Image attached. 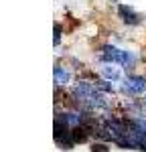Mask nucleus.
Masks as SVG:
<instances>
[{"label":"nucleus","mask_w":146,"mask_h":152,"mask_svg":"<svg viewBox=\"0 0 146 152\" xmlns=\"http://www.w3.org/2000/svg\"><path fill=\"white\" fill-rule=\"evenodd\" d=\"M75 97L81 102L83 105L87 107H97V110H101V107H106L108 102L104 99V95L99 94V89H97L93 83H87V81H77L75 83Z\"/></svg>","instance_id":"obj_1"},{"label":"nucleus","mask_w":146,"mask_h":152,"mask_svg":"<svg viewBox=\"0 0 146 152\" xmlns=\"http://www.w3.org/2000/svg\"><path fill=\"white\" fill-rule=\"evenodd\" d=\"M99 59H101L104 63H122V65H128V67L134 65V55L132 53L122 51V49H118V47H112V45L101 47Z\"/></svg>","instance_id":"obj_2"},{"label":"nucleus","mask_w":146,"mask_h":152,"mask_svg":"<svg viewBox=\"0 0 146 152\" xmlns=\"http://www.w3.org/2000/svg\"><path fill=\"white\" fill-rule=\"evenodd\" d=\"M124 94L128 95H140L146 89V79L144 77H138V75H130L124 79V85H122Z\"/></svg>","instance_id":"obj_3"},{"label":"nucleus","mask_w":146,"mask_h":152,"mask_svg":"<svg viewBox=\"0 0 146 152\" xmlns=\"http://www.w3.org/2000/svg\"><path fill=\"white\" fill-rule=\"evenodd\" d=\"M118 14H120L122 20L126 24H130V26L140 24V20H142V16H140L138 12H134V8H130V6H120V8H118Z\"/></svg>","instance_id":"obj_4"},{"label":"nucleus","mask_w":146,"mask_h":152,"mask_svg":"<svg viewBox=\"0 0 146 152\" xmlns=\"http://www.w3.org/2000/svg\"><path fill=\"white\" fill-rule=\"evenodd\" d=\"M53 77H55V85L61 87V85H65V83L69 81V71L65 69V67H61V65H57L53 69Z\"/></svg>","instance_id":"obj_5"},{"label":"nucleus","mask_w":146,"mask_h":152,"mask_svg":"<svg viewBox=\"0 0 146 152\" xmlns=\"http://www.w3.org/2000/svg\"><path fill=\"white\" fill-rule=\"evenodd\" d=\"M101 73H104V77H106V79H112V81L120 79V71L116 69V67H110V65H104V67H101Z\"/></svg>","instance_id":"obj_6"},{"label":"nucleus","mask_w":146,"mask_h":152,"mask_svg":"<svg viewBox=\"0 0 146 152\" xmlns=\"http://www.w3.org/2000/svg\"><path fill=\"white\" fill-rule=\"evenodd\" d=\"M93 85H96L99 91H108V94H110V91H114V87H112V85H110L108 81H104V79H97V81L93 83Z\"/></svg>","instance_id":"obj_7"},{"label":"nucleus","mask_w":146,"mask_h":152,"mask_svg":"<svg viewBox=\"0 0 146 152\" xmlns=\"http://www.w3.org/2000/svg\"><path fill=\"white\" fill-rule=\"evenodd\" d=\"M53 43H55V47L61 43V26L59 24H55V39H53Z\"/></svg>","instance_id":"obj_8"},{"label":"nucleus","mask_w":146,"mask_h":152,"mask_svg":"<svg viewBox=\"0 0 146 152\" xmlns=\"http://www.w3.org/2000/svg\"><path fill=\"white\" fill-rule=\"evenodd\" d=\"M110 148L106 146V144H93L91 146V152H108Z\"/></svg>","instance_id":"obj_9"}]
</instances>
